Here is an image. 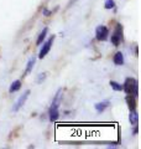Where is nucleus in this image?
I'll use <instances>...</instances> for the list:
<instances>
[{"label":"nucleus","instance_id":"obj_1","mask_svg":"<svg viewBox=\"0 0 141 149\" xmlns=\"http://www.w3.org/2000/svg\"><path fill=\"white\" fill-rule=\"evenodd\" d=\"M123 91L126 95H133L134 97L138 98L139 97V82L134 77H128L125 78L123 83Z\"/></svg>","mask_w":141,"mask_h":149},{"label":"nucleus","instance_id":"obj_2","mask_svg":"<svg viewBox=\"0 0 141 149\" xmlns=\"http://www.w3.org/2000/svg\"><path fill=\"white\" fill-rule=\"evenodd\" d=\"M124 30H123V25L121 24H118L115 25V29L114 31H113V34H111V37H110V44L113 46H119L121 42H123V40H124Z\"/></svg>","mask_w":141,"mask_h":149},{"label":"nucleus","instance_id":"obj_3","mask_svg":"<svg viewBox=\"0 0 141 149\" xmlns=\"http://www.w3.org/2000/svg\"><path fill=\"white\" fill-rule=\"evenodd\" d=\"M53 41H55V35H52L50 37L48 40H46L44 44H42V47L40 50V52H39V58H45L47 55H48L50 52V50L51 47H52V45H53Z\"/></svg>","mask_w":141,"mask_h":149},{"label":"nucleus","instance_id":"obj_4","mask_svg":"<svg viewBox=\"0 0 141 149\" xmlns=\"http://www.w3.org/2000/svg\"><path fill=\"white\" fill-rule=\"evenodd\" d=\"M30 93H31V91H30V90H26V91L24 92L20 97H19V98L16 100V102H15V104H14V107H12V112H17L19 109L22 108V107L25 106L27 98L30 97Z\"/></svg>","mask_w":141,"mask_h":149},{"label":"nucleus","instance_id":"obj_5","mask_svg":"<svg viewBox=\"0 0 141 149\" xmlns=\"http://www.w3.org/2000/svg\"><path fill=\"white\" fill-rule=\"evenodd\" d=\"M95 39L98 41H105L109 39V29L105 25H99L95 29Z\"/></svg>","mask_w":141,"mask_h":149},{"label":"nucleus","instance_id":"obj_6","mask_svg":"<svg viewBox=\"0 0 141 149\" xmlns=\"http://www.w3.org/2000/svg\"><path fill=\"white\" fill-rule=\"evenodd\" d=\"M58 118H59V107L51 104L48 109V119L51 122H56Z\"/></svg>","mask_w":141,"mask_h":149},{"label":"nucleus","instance_id":"obj_7","mask_svg":"<svg viewBox=\"0 0 141 149\" xmlns=\"http://www.w3.org/2000/svg\"><path fill=\"white\" fill-rule=\"evenodd\" d=\"M35 63H36V57L35 56H31V57L29 58V61H27V63H26V68H25V72H24V77L29 76V74L32 72V70H34V67H35Z\"/></svg>","mask_w":141,"mask_h":149},{"label":"nucleus","instance_id":"obj_8","mask_svg":"<svg viewBox=\"0 0 141 149\" xmlns=\"http://www.w3.org/2000/svg\"><path fill=\"white\" fill-rule=\"evenodd\" d=\"M109 106H110V101L105 100V101H102V102H97V103L94 104V108H95V111L98 113H103Z\"/></svg>","mask_w":141,"mask_h":149},{"label":"nucleus","instance_id":"obj_9","mask_svg":"<svg viewBox=\"0 0 141 149\" xmlns=\"http://www.w3.org/2000/svg\"><path fill=\"white\" fill-rule=\"evenodd\" d=\"M62 98H63V90H62V88H58L57 92H56V95H55V97H53V100H52V103H51V104L59 107L61 103H62Z\"/></svg>","mask_w":141,"mask_h":149},{"label":"nucleus","instance_id":"obj_10","mask_svg":"<svg viewBox=\"0 0 141 149\" xmlns=\"http://www.w3.org/2000/svg\"><path fill=\"white\" fill-rule=\"evenodd\" d=\"M125 101H126V104H128L129 111L136 109V97H134L133 95H126Z\"/></svg>","mask_w":141,"mask_h":149},{"label":"nucleus","instance_id":"obj_11","mask_svg":"<svg viewBox=\"0 0 141 149\" xmlns=\"http://www.w3.org/2000/svg\"><path fill=\"white\" fill-rule=\"evenodd\" d=\"M113 62H114L115 66H123L124 65V54L121 51H118L113 57Z\"/></svg>","mask_w":141,"mask_h":149},{"label":"nucleus","instance_id":"obj_12","mask_svg":"<svg viewBox=\"0 0 141 149\" xmlns=\"http://www.w3.org/2000/svg\"><path fill=\"white\" fill-rule=\"evenodd\" d=\"M129 122L131 125H138L139 124V112L136 109L130 111V114H129Z\"/></svg>","mask_w":141,"mask_h":149},{"label":"nucleus","instance_id":"obj_13","mask_svg":"<svg viewBox=\"0 0 141 149\" xmlns=\"http://www.w3.org/2000/svg\"><path fill=\"white\" fill-rule=\"evenodd\" d=\"M47 34H48V29H47V27H44V29H42V31L39 34V36H37V40H36V45H37V46H41V44L45 41Z\"/></svg>","mask_w":141,"mask_h":149},{"label":"nucleus","instance_id":"obj_14","mask_svg":"<svg viewBox=\"0 0 141 149\" xmlns=\"http://www.w3.org/2000/svg\"><path fill=\"white\" fill-rule=\"evenodd\" d=\"M21 88V81L20 80H15L11 82L10 87H9V92L10 93H14V92H17Z\"/></svg>","mask_w":141,"mask_h":149},{"label":"nucleus","instance_id":"obj_15","mask_svg":"<svg viewBox=\"0 0 141 149\" xmlns=\"http://www.w3.org/2000/svg\"><path fill=\"white\" fill-rule=\"evenodd\" d=\"M109 85H110V87L113 88V90L116 91V92H121V91H123V85H121V83H119V82H116V81H110Z\"/></svg>","mask_w":141,"mask_h":149},{"label":"nucleus","instance_id":"obj_16","mask_svg":"<svg viewBox=\"0 0 141 149\" xmlns=\"http://www.w3.org/2000/svg\"><path fill=\"white\" fill-rule=\"evenodd\" d=\"M104 8L106 9V10H111V9L115 8V1H114V0H105Z\"/></svg>","mask_w":141,"mask_h":149},{"label":"nucleus","instance_id":"obj_17","mask_svg":"<svg viewBox=\"0 0 141 149\" xmlns=\"http://www.w3.org/2000/svg\"><path fill=\"white\" fill-rule=\"evenodd\" d=\"M46 77H47V73H46V72H44V73H40L39 76H37V80H36V82H37V83L44 82V81L46 80Z\"/></svg>","mask_w":141,"mask_h":149},{"label":"nucleus","instance_id":"obj_18","mask_svg":"<svg viewBox=\"0 0 141 149\" xmlns=\"http://www.w3.org/2000/svg\"><path fill=\"white\" fill-rule=\"evenodd\" d=\"M134 130H133V133H134V136H136V134H138V132H139V129H138V125H134Z\"/></svg>","mask_w":141,"mask_h":149}]
</instances>
